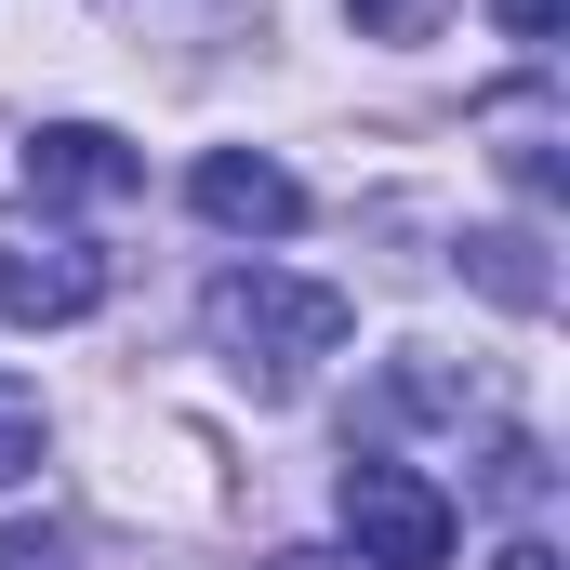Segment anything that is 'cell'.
I'll use <instances>...</instances> for the list:
<instances>
[{
    "mask_svg": "<svg viewBox=\"0 0 570 570\" xmlns=\"http://www.w3.org/2000/svg\"><path fill=\"white\" fill-rule=\"evenodd\" d=\"M266 570H332V558H266Z\"/></svg>",
    "mask_w": 570,
    "mask_h": 570,
    "instance_id": "11",
    "label": "cell"
},
{
    "mask_svg": "<svg viewBox=\"0 0 570 570\" xmlns=\"http://www.w3.org/2000/svg\"><path fill=\"white\" fill-rule=\"evenodd\" d=\"M0 570H67V531H0Z\"/></svg>",
    "mask_w": 570,
    "mask_h": 570,
    "instance_id": "7",
    "label": "cell"
},
{
    "mask_svg": "<svg viewBox=\"0 0 570 570\" xmlns=\"http://www.w3.org/2000/svg\"><path fill=\"white\" fill-rule=\"evenodd\" d=\"M504 570H558V558H544V544H504Z\"/></svg>",
    "mask_w": 570,
    "mask_h": 570,
    "instance_id": "10",
    "label": "cell"
},
{
    "mask_svg": "<svg viewBox=\"0 0 570 570\" xmlns=\"http://www.w3.org/2000/svg\"><path fill=\"white\" fill-rule=\"evenodd\" d=\"M199 332L226 345L239 385L292 399V385L345 345V292H332V279H292V266H226V279L199 292Z\"/></svg>",
    "mask_w": 570,
    "mask_h": 570,
    "instance_id": "1",
    "label": "cell"
},
{
    "mask_svg": "<svg viewBox=\"0 0 570 570\" xmlns=\"http://www.w3.org/2000/svg\"><path fill=\"white\" fill-rule=\"evenodd\" d=\"M27 186H40V199H134L146 159L107 134V120H40V134H27Z\"/></svg>",
    "mask_w": 570,
    "mask_h": 570,
    "instance_id": "5",
    "label": "cell"
},
{
    "mask_svg": "<svg viewBox=\"0 0 570 570\" xmlns=\"http://www.w3.org/2000/svg\"><path fill=\"white\" fill-rule=\"evenodd\" d=\"M412 13H425V0H358V27H372V40H399Z\"/></svg>",
    "mask_w": 570,
    "mask_h": 570,
    "instance_id": "9",
    "label": "cell"
},
{
    "mask_svg": "<svg viewBox=\"0 0 570 570\" xmlns=\"http://www.w3.org/2000/svg\"><path fill=\"white\" fill-rule=\"evenodd\" d=\"M94 305H107V253H80V239H0V318L67 332Z\"/></svg>",
    "mask_w": 570,
    "mask_h": 570,
    "instance_id": "4",
    "label": "cell"
},
{
    "mask_svg": "<svg viewBox=\"0 0 570 570\" xmlns=\"http://www.w3.org/2000/svg\"><path fill=\"white\" fill-rule=\"evenodd\" d=\"M186 199H199V226H226V239H292V226H305V186H292L266 146H213V159L186 173Z\"/></svg>",
    "mask_w": 570,
    "mask_h": 570,
    "instance_id": "3",
    "label": "cell"
},
{
    "mask_svg": "<svg viewBox=\"0 0 570 570\" xmlns=\"http://www.w3.org/2000/svg\"><path fill=\"white\" fill-rule=\"evenodd\" d=\"M491 13H504V40H531V53L558 40V0H491Z\"/></svg>",
    "mask_w": 570,
    "mask_h": 570,
    "instance_id": "8",
    "label": "cell"
},
{
    "mask_svg": "<svg viewBox=\"0 0 570 570\" xmlns=\"http://www.w3.org/2000/svg\"><path fill=\"white\" fill-rule=\"evenodd\" d=\"M27 464H40V399L0 385V478H27Z\"/></svg>",
    "mask_w": 570,
    "mask_h": 570,
    "instance_id": "6",
    "label": "cell"
},
{
    "mask_svg": "<svg viewBox=\"0 0 570 570\" xmlns=\"http://www.w3.org/2000/svg\"><path fill=\"white\" fill-rule=\"evenodd\" d=\"M345 531H358V570H438L464 518H451V491H438L425 464L358 451V464H345Z\"/></svg>",
    "mask_w": 570,
    "mask_h": 570,
    "instance_id": "2",
    "label": "cell"
}]
</instances>
